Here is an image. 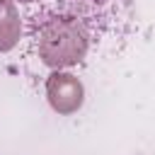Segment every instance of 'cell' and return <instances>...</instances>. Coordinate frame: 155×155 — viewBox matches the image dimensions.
<instances>
[{
	"label": "cell",
	"instance_id": "cell-1",
	"mask_svg": "<svg viewBox=\"0 0 155 155\" xmlns=\"http://www.w3.org/2000/svg\"><path fill=\"white\" fill-rule=\"evenodd\" d=\"M24 39L34 56L70 70L92 63L128 31L133 0H17Z\"/></svg>",
	"mask_w": 155,
	"mask_h": 155
}]
</instances>
